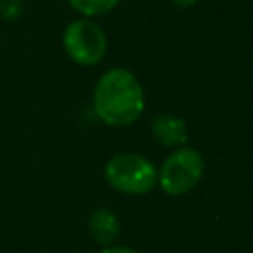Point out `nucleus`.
Returning a JSON list of instances; mask_svg holds the SVG:
<instances>
[{"mask_svg": "<svg viewBox=\"0 0 253 253\" xmlns=\"http://www.w3.org/2000/svg\"><path fill=\"white\" fill-rule=\"evenodd\" d=\"M93 111L107 126H128L144 111V89L138 77L125 67L105 71L93 89Z\"/></svg>", "mask_w": 253, "mask_h": 253, "instance_id": "nucleus-1", "label": "nucleus"}, {"mask_svg": "<svg viewBox=\"0 0 253 253\" xmlns=\"http://www.w3.org/2000/svg\"><path fill=\"white\" fill-rule=\"evenodd\" d=\"M105 180L107 184L126 196H144L148 194L158 180L156 166L138 152H117L105 162Z\"/></svg>", "mask_w": 253, "mask_h": 253, "instance_id": "nucleus-2", "label": "nucleus"}, {"mask_svg": "<svg viewBox=\"0 0 253 253\" xmlns=\"http://www.w3.org/2000/svg\"><path fill=\"white\" fill-rule=\"evenodd\" d=\"M206 162L200 150L192 146H178L174 148L158 168L156 184L166 196L178 198L190 194L204 178Z\"/></svg>", "mask_w": 253, "mask_h": 253, "instance_id": "nucleus-3", "label": "nucleus"}, {"mask_svg": "<svg viewBox=\"0 0 253 253\" xmlns=\"http://www.w3.org/2000/svg\"><path fill=\"white\" fill-rule=\"evenodd\" d=\"M63 49L67 57L81 65H97L107 53L105 30L91 18H77L67 24L63 32Z\"/></svg>", "mask_w": 253, "mask_h": 253, "instance_id": "nucleus-4", "label": "nucleus"}, {"mask_svg": "<svg viewBox=\"0 0 253 253\" xmlns=\"http://www.w3.org/2000/svg\"><path fill=\"white\" fill-rule=\"evenodd\" d=\"M150 132L160 146L178 148L188 142V126L186 121L174 113H160L150 123Z\"/></svg>", "mask_w": 253, "mask_h": 253, "instance_id": "nucleus-5", "label": "nucleus"}, {"mask_svg": "<svg viewBox=\"0 0 253 253\" xmlns=\"http://www.w3.org/2000/svg\"><path fill=\"white\" fill-rule=\"evenodd\" d=\"M89 233L91 237L107 247V245H113L121 233V221H119V215L111 210V208H95L89 215Z\"/></svg>", "mask_w": 253, "mask_h": 253, "instance_id": "nucleus-6", "label": "nucleus"}, {"mask_svg": "<svg viewBox=\"0 0 253 253\" xmlns=\"http://www.w3.org/2000/svg\"><path fill=\"white\" fill-rule=\"evenodd\" d=\"M67 2L83 18H93L111 12L121 0H67Z\"/></svg>", "mask_w": 253, "mask_h": 253, "instance_id": "nucleus-7", "label": "nucleus"}, {"mask_svg": "<svg viewBox=\"0 0 253 253\" xmlns=\"http://www.w3.org/2000/svg\"><path fill=\"white\" fill-rule=\"evenodd\" d=\"M24 12L22 0H0V16L4 20H16Z\"/></svg>", "mask_w": 253, "mask_h": 253, "instance_id": "nucleus-8", "label": "nucleus"}, {"mask_svg": "<svg viewBox=\"0 0 253 253\" xmlns=\"http://www.w3.org/2000/svg\"><path fill=\"white\" fill-rule=\"evenodd\" d=\"M101 253H138V251H134L132 247H126V245H107V247H103L101 249Z\"/></svg>", "mask_w": 253, "mask_h": 253, "instance_id": "nucleus-9", "label": "nucleus"}, {"mask_svg": "<svg viewBox=\"0 0 253 253\" xmlns=\"http://www.w3.org/2000/svg\"><path fill=\"white\" fill-rule=\"evenodd\" d=\"M174 6H178V8H190V6H194L198 0H170Z\"/></svg>", "mask_w": 253, "mask_h": 253, "instance_id": "nucleus-10", "label": "nucleus"}]
</instances>
